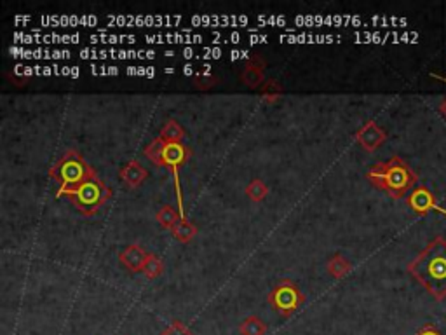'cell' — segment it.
Returning <instances> with one entry per match:
<instances>
[{
  "label": "cell",
  "instance_id": "8992f818",
  "mask_svg": "<svg viewBox=\"0 0 446 335\" xmlns=\"http://www.w3.org/2000/svg\"><path fill=\"white\" fill-rule=\"evenodd\" d=\"M406 203L417 215H427L429 211H438V213L446 215L445 208L436 203V196L426 185H420V187L414 189L411 194L406 197Z\"/></svg>",
  "mask_w": 446,
  "mask_h": 335
},
{
  "label": "cell",
  "instance_id": "5b68a950",
  "mask_svg": "<svg viewBox=\"0 0 446 335\" xmlns=\"http://www.w3.org/2000/svg\"><path fill=\"white\" fill-rule=\"evenodd\" d=\"M267 302L270 304L274 311L288 318V316H291L293 312H296L302 307V304L306 302V295H303L302 290L299 288L295 281L282 279L279 285L270 290V293L267 295Z\"/></svg>",
  "mask_w": 446,
  "mask_h": 335
},
{
  "label": "cell",
  "instance_id": "277c9868",
  "mask_svg": "<svg viewBox=\"0 0 446 335\" xmlns=\"http://www.w3.org/2000/svg\"><path fill=\"white\" fill-rule=\"evenodd\" d=\"M63 197H68L72 201L73 206L84 215V217H92L100 211V208L107 203L112 197V189L107 187L103 180L98 177L91 178V180L84 182L79 187L72 189V191L65 192Z\"/></svg>",
  "mask_w": 446,
  "mask_h": 335
},
{
  "label": "cell",
  "instance_id": "ba28073f",
  "mask_svg": "<svg viewBox=\"0 0 446 335\" xmlns=\"http://www.w3.org/2000/svg\"><path fill=\"white\" fill-rule=\"evenodd\" d=\"M150 253L145 252L140 245H129L124 250L119 253V262L129 269L131 273H143L145 264H147Z\"/></svg>",
  "mask_w": 446,
  "mask_h": 335
},
{
  "label": "cell",
  "instance_id": "2e32d148",
  "mask_svg": "<svg viewBox=\"0 0 446 335\" xmlns=\"http://www.w3.org/2000/svg\"><path fill=\"white\" fill-rule=\"evenodd\" d=\"M180 211L174 210L173 206H162L161 210L157 211V215H155V221H157L159 223H161V227H164V229H173V225L176 223L178 221H180Z\"/></svg>",
  "mask_w": 446,
  "mask_h": 335
},
{
  "label": "cell",
  "instance_id": "52a82bcc",
  "mask_svg": "<svg viewBox=\"0 0 446 335\" xmlns=\"http://www.w3.org/2000/svg\"><path fill=\"white\" fill-rule=\"evenodd\" d=\"M356 140H358V143L361 145L364 151L375 152L385 140H387V133H385L375 121H368L358 129Z\"/></svg>",
  "mask_w": 446,
  "mask_h": 335
},
{
  "label": "cell",
  "instance_id": "44dd1931",
  "mask_svg": "<svg viewBox=\"0 0 446 335\" xmlns=\"http://www.w3.org/2000/svg\"><path fill=\"white\" fill-rule=\"evenodd\" d=\"M415 335H443V334H441V332H440V330H438V329H436V327H434V325H430V323H429V325L422 327V329H420V330H418V332H417V334H415Z\"/></svg>",
  "mask_w": 446,
  "mask_h": 335
},
{
  "label": "cell",
  "instance_id": "6da1fadb",
  "mask_svg": "<svg viewBox=\"0 0 446 335\" xmlns=\"http://www.w3.org/2000/svg\"><path fill=\"white\" fill-rule=\"evenodd\" d=\"M411 274L436 300L446 299V240L436 236L408 264Z\"/></svg>",
  "mask_w": 446,
  "mask_h": 335
},
{
  "label": "cell",
  "instance_id": "4fadbf2b",
  "mask_svg": "<svg viewBox=\"0 0 446 335\" xmlns=\"http://www.w3.org/2000/svg\"><path fill=\"white\" fill-rule=\"evenodd\" d=\"M173 236L176 237L180 243H191L192 240L197 236V227L192 222H188L187 218H180L171 229Z\"/></svg>",
  "mask_w": 446,
  "mask_h": 335
},
{
  "label": "cell",
  "instance_id": "7402d4cb",
  "mask_svg": "<svg viewBox=\"0 0 446 335\" xmlns=\"http://www.w3.org/2000/svg\"><path fill=\"white\" fill-rule=\"evenodd\" d=\"M440 112H441V115H443V117L446 119V98L443 100V102H441V105H440Z\"/></svg>",
  "mask_w": 446,
  "mask_h": 335
},
{
  "label": "cell",
  "instance_id": "3957f363",
  "mask_svg": "<svg viewBox=\"0 0 446 335\" xmlns=\"http://www.w3.org/2000/svg\"><path fill=\"white\" fill-rule=\"evenodd\" d=\"M95 168L84 161L83 155L77 151H66L59 161H56L53 168H49V178L58 184L56 197H63L65 192L79 187L84 182L96 178Z\"/></svg>",
  "mask_w": 446,
  "mask_h": 335
},
{
  "label": "cell",
  "instance_id": "9c48e42d",
  "mask_svg": "<svg viewBox=\"0 0 446 335\" xmlns=\"http://www.w3.org/2000/svg\"><path fill=\"white\" fill-rule=\"evenodd\" d=\"M119 177H121L122 184H124L126 187L135 189V187H140V185L147 180L148 171H147V168L141 166L140 161L131 159V161H128L124 166L121 168Z\"/></svg>",
  "mask_w": 446,
  "mask_h": 335
},
{
  "label": "cell",
  "instance_id": "9a60e30c",
  "mask_svg": "<svg viewBox=\"0 0 446 335\" xmlns=\"http://www.w3.org/2000/svg\"><path fill=\"white\" fill-rule=\"evenodd\" d=\"M164 147H166V141L157 136V139L152 140L150 143L143 148V155L148 159V161L154 163V165L162 166V154H164Z\"/></svg>",
  "mask_w": 446,
  "mask_h": 335
},
{
  "label": "cell",
  "instance_id": "5bb4252c",
  "mask_svg": "<svg viewBox=\"0 0 446 335\" xmlns=\"http://www.w3.org/2000/svg\"><path fill=\"white\" fill-rule=\"evenodd\" d=\"M241 335H265L267 325L262 318L258 316H248L243 323L239 325Z\"/></svg>",
  "mask_w": 446,
  "mask_h": 335
},
{
  "label": "cell",
  "instance_id": "603a6c76",
  "mask_svg": "<svg viewBox=\"0 0 446 335\" xmlns=\"http://www.w3.org/2000/svg\"><path fill=\"white\" fill-rule=\"evenodd\" d=\"M434 77H436V79H441L443 83H446V77H440V76H434Z\"/></svg>",
  "mask_w": 446,
  "mask_h": 335
},
{
  "label": "cell",
  "instance_id": "8fae6325",
  "mask_svg": "<svg viewBox=\"0 0 446 335\" xmlns=\"http://www.w3.org/2000/svg\"><path fill=\"white\" fill-rule=\"evenodd\" d=\"M185 136H187V133L176 119H167L161 131H159V139L164 140L166 143H181Z\"/></svg>",
  "mask_w": 446,
  "mask_h": 335
},
{
  "label": "cell",
  "instance_id": "30bf717a",
  "mask_svg": "<svg viewBox=\"0 0 446 335\" xmlns=\"http://www.w3.org/2000/svg\"><path fill=\"white\" fill-rule=\"evenodd\" d=\"M263 61H258L256 59L255 61H250L246 65V69L243 70V76H241V79H243V83L248 86V88L251 89H258L260 86L265 84V76H263Z\"/></svg>",
  "mask_w": 446,
  "mask_h": 335
},
{
  "label": "cell",
  "instance_id": "7c38bea8",
  "mask_svg": "<svg viewBox=\"0 0 446 335\" xmlns=\"http://www.w3.org/2000/svg\"><path fill=\"white\" fill-rule=\"evenodd\" d=\"M326 269H328L330 276H333L334 279H342L351 273L352 266L342 253H334L332 259L328 260V264H326Z\"/></svg>",
  "mask_w": 446,
  "mask_h": 335
},
{
  "label": "cell",
  "instance_id": "ffe728a7",
  "mask_svg": "<svg viewBox=\"0 0 446 335\" xmlns=\"http://www.w3.org/2000/svg\"><path fill=\"white\" fill-rule=\"evenodd\" d=\"M262 93L263 98H265L267 102H274V100H277L279 95H281V86L274 83V81H269V83L262 86Z\"/></svg>",
  "mask_w": 446,
  "mask_h": 335
},
{
  "label": "cell",
  "instance_id": "ac0fdd59",
  "mask_svg": "<svg viewBox=\"0 0 446 335\" xmlns=\"http://www.w3.org/2000/svg\"><path fill=\"white\" fill-rule=\"evenodd\" d=\"M162 271H164V264H162V260L159 259L155 253H150V255H148L147 264H145V269H143L145 276H147L148 279H155V278L161 276Z\"/></svg>",
  "mask_w": 446,
  "mask_h": 335
},
{
  "label": "cell",
  "instance_id": "d6986e66",
  "mask_svg": "<svg viewBox=\"0 0 446 335\" xmlns=\"http://www.w3.org/2000/svg\"><path fill=\"white\" fill-rule=\"evenodd\" d=\"M161 335H194V334H192V330L188 329V327L185 325V323H181V322H178V319H174V322L171 323V325L167 327V329L162 330Z\"/></svg>",
  "mask_w": 446,
  "mask_h": 335
},
{
  "label": "cell",
  "instance_id": "7a4b0ae2",
  "mask_svg": "<svg viewBox=\"0 0 446 335\" xmlns=\"http://www.w3.org/2000/svg\"><path fill=\"white\" fill-rule=\"evenodd\" d=\"M366 178L373 187L385 192L392 199H403L418 182V175L399 155L371 166Z\"/></svg>",
  "mask_w": 446,
  "mask_h": 335
},
{
  "label": "cell",
  "instance_id": "e0dca14e",
  "mask_svg": "<svg viewBox=\"0 0 446 335\" xmlns=\"http://www.w3.org/2000/svg\"><path fill=\"white\" fill-rule=\"evenodd\" d=\"M246 196L250 197L253 203H262L267 196H269V187L265 185V182H262L260 178H255L248 184L246 187Z\"/></svg>",
  "mask_w": 446,
  "mask_h": 335
}]
</instances>
